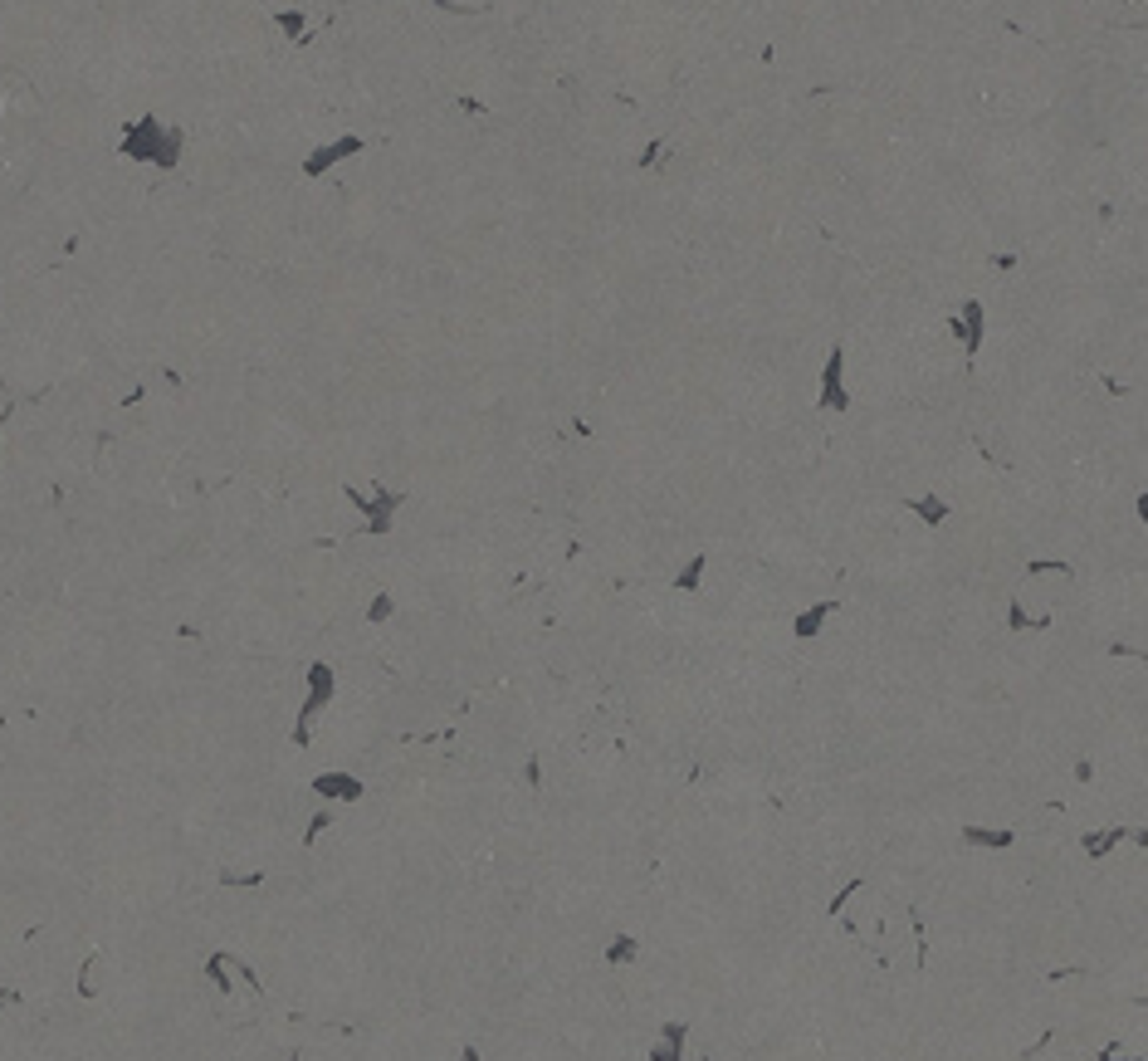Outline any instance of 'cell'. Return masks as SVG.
Here are the masks:
<instances>
[{"label": "cell", "mask_w": 1148, "mask_h": 1061, "mask_svg": "<svg viewBox=\"0 0 1148 1061\" xmlns=\"http://www.w3.org/2000/svg\"><path fill=\"white\" fill-rule=\"evenodd\" d=\"M347 499H353L357 509L367 514V528H372V534H386V528H391V518H396V509L406 504L401 494H386V489H381V494H357V489H347Z\"/></svg>", "instance_id": "cell-2"}, {"label": "cell", "mask_w": 1148, "mask_h": 1061, "mask_svg": "<svg viewBox=\"0 0 1148 1061\" xmlns=\"http://www.w3.org/2000/svg\"><path fill=\"white\" fill-rule=\"evenodd\" d=\"M353 152H362V137H337L333 147H318V152L308 156V162H304V172H308V176H323L328 166H337L343 156H353Z\"/></svg>", "instance_id": "cell-3"}, {"label": "cell", "mask_w": 1148, "mask_h": 1061, "mask_svg": "<svg viewBox=\"0 0 1148 1061\" xmlns=\"http://www.w3.org/2000/svg\"><path fill=\"white\" fill-rule=\"evenodd\" d=\"M279 25H284L288 34H298V30H304V15H298V10H288V15H279Z\"/></svg>", "instance_id": "cell-5"}, {"label": "cell", "mask_w": 1148, "mask_h": 1061, "mask_svg": "<svg viewBox=\"0 0 1148 1061\" xmlns=\"http://www.w3.org/2000/svg\"><path fill=\"white\" fill-rule=\"evenodd\" d=\"M391 607H396V602H391V592H381V597H372L367 617H372V621H386V617H391Z\"/></svg>", "instance_id": "cell-4"}, {"label": "cell", "mask_w": 1148, "mask_h": 1061, "mask_svg": "<svg viewBox=\"0 0 1148 1061\" xmlns=\"http://www.w3.org/2000/svg\"><path fill=\"white\" fill-rule=\"evenodd\" d=\"M123 152L132 156V162H156V166H176V156H181V132L176 128H166L162 118H137L127 132H123Z\"/></svg>", "instance_id": "cell-1"}]
</instances>
